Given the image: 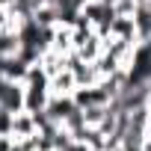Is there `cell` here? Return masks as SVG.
<instances>
[{
	"mask_svg": "<svg viewBox=\"0 0 151 151\" xmlns=\"http://www.w3.org/2000/svg\"><path fill=\"white\" fill-rule=\"evenodd\" d=\"M39 133V124H36V116L30 110H21L12 116V139H30Z\"/></svg>",
	"mask_w": 151,
	"mask_h": 151,
	"instance_id": "obj_1",
	"label": "cell"
},
{
	"mask_svg": "<svg viewBox=\"0 0 151 151\" xmlns=\"http://www.w3.org/2000/svg\"><path fill=\"white\" fill-rule=\"evenodd\" d=\"M0 110H6V113H12V116L21 113V110H27V101H24V83H12V80H9L3 98H0Z\"/></svg>",
	"mask_w": 151,
	"mask_h": 151,
	"instance_id": "obj_2",
	"label": "cell"
},
{
	"mask_svg": "<svg viewBox=\"0 0 151 151\" xmlns=\"http://www.w3.org/2000/svg\"><path fill=\"white\" fill-rule=\"evenodd\" d=\"M107 36H113V39H127V42H136V45H139L133 15H116L113 24H110V33H107Z\"/></svg>",
	"mask_w": 151,
	"mask_h": 151,
	"instance_id": "obj_3",
	"label": "cell"
},
{
	"mask_svg": "<svg viewBox=\"0 0 151 151\" xmlns=\"http://www.w3.org/2000/svg\"><path fill=\"white\" fill-rule=\"evenodd\" d=\"M74 89H77V74L71 68H62L50 77V95H74Z\"/></svg>",
	"mask_w": 151,
	"mask_h": 151,
	"instance_id": "obj_4",
	"label": "cell"
},
{
	"mask_svg": "<svg viewBox=\"0 0 151 151\" xmlns=\"http://www.w3.org/2000/svg\"><path fill=\"white\" fill-rule=\"evenodd\" d=\"M107 113H110V104H89L83 110V119H86L89 127H101V122L107 119Z\"/></svg>",
	"mask_w": 151,
	"mask_h": 151,
	"instance_id": "obj_5",
	"label": "cell"
},
{
	"mask_svg": "<svg viewBox=\"0 0 151 151\" xmlns=\"http://www.w3.org/2000/svg\"><path fill=\"white\" fill-rule=\"evenodd\" d=\"M0 6H6V9H9V6H15V0H0Z\"/></svg>",
	"mask_w": 151,
	"mask_h": 151,
	"instance_id": "obj_6",
	"label": "cell"
},
{
	"mask_svg": "<svg viewBox=\"0 0 151 151\" xmlns=\"http://www.w3.org/2000/svg\"><path fill=\"white\" fill-rule=\"evenodd\" d=\"M45 3H56V0H36V6H45Z\"/></svg>",
	"mask_w": 151,
	"mask_h": 151,
	"instance_id": "obj_7",
	"label": "cell"
},
{
	"mask_svg": "<svg viewBox=\"0 0 151 151\" xmlns=\"http://www.w3.org/2000/svg\"><path fill=\"white\" fill-rule=\"evenodd\" d=\"M148 104H151V80H148Z\"/></svg>",
	"mask_w": 151,
	"mask_h": 151,
	"instance_id": "obj_8",
	"label": "cell"
},
{
	"mask_svg": "<svg viewBox=\"0 0 151 151\" xmlns=\"http://www.w3.org/2000/svg\"><path fill=\"white\" fill-rule=\"evenodd\" d=\"M148 124H151V104H148Z\"/></svg>",
	"mask_w": 151,
	"mask_h": 151,
	"instance_id": "obj_9",
	"label": "cell"
}]
</instances>
